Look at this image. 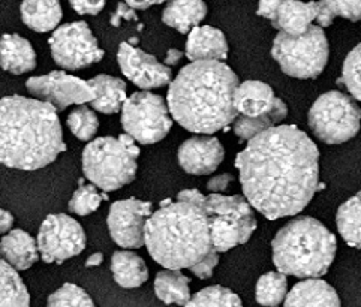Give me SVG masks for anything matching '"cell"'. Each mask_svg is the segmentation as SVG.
Here are the masks:
<instances>
[{"label":"cell","instance_id":"ffe728a7","mask_svg":"<svg viewBox=\"0 0 361 307\" xmlns=\"http://www.w3.org/2000/svg\"><path fill=\"white\" fill-rule=\"evenodd\" d=\"M38 258L36 240L26 231L12 230L0 240V259L16 271L29 270Z\"/></svg>","mask_w":361,"mask_h":307},{"label":"cell","instance_id":"3957f363","mask_svg":"<svg viewBox=\"0 0 361 307\" xmlns=\"http://www.w3.org/2000/svg\"><path fill=\"white\" fill-rule=\"evenodd\" d=\"M65 150L62 125L51 105L20 94L0 99V163L35 171Z\"/></svg>","mask_w":361,"mask_h":307},{"label":"cell","instance_id":"6da1fadb","mask_svg":"<svg viewBox=\"0 0 361 307\" xmlns=\"http://www.w3.org/2000/svg\"><path fill=\"white\" fill-rule=\"evenodd\" d=\"M235 167L243 196L270 220L298 215L319 191V150L294 125H278L249 139Z\"/></svg>","mask_w":361,"mask_h":307},{"label":"cell","instance_id":"60d3db41","mask_svg":"<svg viewBox=\"0 0 361 307\" xmlns=\"http://www.w3.org/2000/svg\"><path fill=\"white\" fill-rule=\"evenodd\" d=\"M234 182V175L233 174H219L214 175L209 180L207 183V191L210 194H224L228 186Z\"/></svg>","mask_w":361,"mask_h":307},{"label":"cell","instance_id":"9c48e42d","mask_svg":"<svg viewBox=\"0 0 361 307\" xmlns=\"http://www.w3.org/2000/svg\"><path fill=\"white\" fill-rule=\"evenodd\" d=\"M309 127L326 144H343L360 131V108L355 101L338 90L321 94L309 110Z\"/></svg>","mask_w":361,"mask_h":307},{"label":"cell","instance_id":"bcb514c9","mask_svg":"<svg viewBox=\"0 0 361 307\" xmlns=\"http://www.w3.org/2000/svg\"><path fill=\"white\" fill-rule=\"evenodd\" d=\"M182 57H183V53H182V51L177 50V49H170V50L166 51L164 65L168 66V68H171V66L177 65L180 61H182Z\"/></svg>","mask_w":361,"mask_h":307},{"label":"cell","instance_id":"5bb4252c","mask_svg":"<svg viewBox=\"0 0 361 307\" xmlns=\"http://www.w3.org/2000/svg\"><path fill=\"white\" fill-rule=\"evenodd\" d=\"M153 213L149 201L128 198L113 203L106 218L113 242L123 249H140L144 246V228Z\"/></svg>","mask_w":361,"mask_h":307},{"label":"cell","instance_id":"f6af8a7d","mask_svg":"<svg viewBox=\"0 0 361 307\" xmlns=\"http://www.w3.org/2000/svg\"><path fill=\"white\" fill-rule=\"evenodd\" d=\"M14 225V216L8 210L0 208V234H6Z\"/></svg>","mask_w":361,"mask_h":307},{"label":"cell","instance_id":"b9f144b4","mask_svg":"<svg viewBox=\"0 0 361 307\" xmlns=\"http://www.w3.org/2000/svg\"><path fill=\"white\" fill-rule=\"evenodd\" d=\"M122 20H128V21H130V20L137 21L138 20L135 11L130 9L125 2L117 5L116 13L111 15V25L114 27H117V26H120V21H122Z\"/></svg>","mask_w":361,"mask_h":307},{"label":"cell","instance_id":"83f0119b","mask_svg":"<svg viewBox=\"0 0 361 307\" xmlns=\"http://www.w3.org/2000/svg\"><path fill=\"white\" fill-rule=\"evenodd\" d=\"M154 294L165 304L186 306L190 300L189 277L180 270H164L156 275Z\"/></svg>","mask_w":361,"mask_h":307},{"label":"cell","instance_id":"4dcf8cb0","mask_svg":"<svg viewBox=\"0 0 361 307\" xmlns=\"http://www.w3.org/2000/svg\"><path fill=\"white\" fill-rule=\"evenodd\" d=\"M288 294L286 276L279 271H269L259 277L255 289L258 304L264 307H278Z\"/></svg>","mask_w":361,"mask_h":307},{"label":"cell","instance_id":"ab89813d","mask_svg":"<svg viewBox=\"0 0 361 307\" xmlns=\"http://www.w3.org/2000/svg\"><path fill=\"white\" fill-rule=\"evenodd\" d=\"M283 0H259L258 4V11L257 14L259 17H264L271 21V25L276 20V15H278V11L281 8Z\"/></svg>","mask_w":361,"mask_h":307},{"label":"cell","instance_id":"d6986e66","mask_svg":"<svg viewBox=\"0 0 361 307\" xmlns=\"http://www.w3.org/2000/svg\"><path fill=\"white\" fill-rule=\"evenodd\" d=\"M274 98V92L267 82L249 80L238 82L233 94V105L238 115L258 117L271 108Z\"/></svg>","mask_w":361,"mask_h":307},{"label":"cell","instance_id":"4316f807","mask_svg":"<svg viewBox=\"0 0 361 307\" xmlns=\"http://www.w3.org/2000/svg\"><path fill=\"white\" fill-rule=\"evenodd\" d=\"M286 115H288L286 104L279 98H274L271 108L266 114L258 115V117L237 115L235 120L233 122V131L240 139L246 141L247 143L249 139L259 135L261 132L282 123L286 119Z\"/></svg>","mask_w":361,"mask_h":307},{"label":"cell","instance_id":"7c38bea8","mask_svg":"<svg viewBox=\"0 0 361 307\" xmlns=\"http://www.w3.org/2000/svg\"><path fill=\"white\" fill-rule=\"evenodd\" d=\"M38 253L47 264H62L86 249V232L68 215H48L39 228Z\"/></svg>","mask_w":361,"mask_h":307},{"label":"cell","instance_id":"8d00e7d4","mask_svg":"<svg viewBox=\"0 0 361 307\" xmlns=\"http://www.w3.org/2000/svg\"><path fill=\"white\" fill-rule=\"evenodd\" d=\"M336 17L358 21L361 15V0H321Z\"/></svg>","mask_w":361,"mask_h":307},{"label":"cell","instance_id":"2e32d148","mask_svg":"<svg viewBox=\"0 0 361 307\" xmlns=\"http://www.w3.org/2000/svg\"><path fill=\"white\" fill-rule=\"evenodd\" d=\"M178 163L188 174L209 175L219 168L225 158L221 141L210 135H197L178 147Z\"/></svg>","mask_w":361,"mask_h":307},{"label":"cell","instance_id":"7bdbcfd3","mask_svg":"<svg viewBox=\"0 0 361 307\" xmlns=\"http://www.w3.org/2000/svg\"><path fill=\"white\" fill-rule=\"evenodd\" d=\"M334 18H336V15L331 13V11L326 5H324L322 2H318L317 17H315V21L318 23V27L326 29V27L331 26Z\"/></svg>","mask_w":361,"mask_h":307},{"label":"cell","instance_id":"ba28073f","mask_svg":"<svg viewBox=\"0 0 361 307\" xmlns=\"http://www.w3.org/2000/svg\"><path fill=\"white\" fill-rule=\"evenodd\" d=\"M329 54L326 33L314 25L298 37L279 32L271 46V56L279 63L282 73L300 80L319 77L327 66Z\"/></svg>","mask_w":361,"mask_h":307},{"label":"cell","instance_id":"ac0fdd59","mask_svg":"<svg viewBox=\"0 0 361 307\" xmlns=\"http://www.w3.org/2000/svg\"><path fill=\"white\" fill-rule=\"evenodd\" d=\"M283 307H342L336 289L322 279H305L286 294Z\"/></svg>","mask_w":361,"mask_h":307},{"label":"cell","instance_id":"44dd1931","mask_svg":"<svg viewBox=\"0 0 361 307\" xmlns=\"http://www.w3.org/2000/svg\"><path fill=\"white\" fill-rule=\"evenodd\" d=\"M0 68L9 74L21 75L36 68V53L32 44L17 33L0 38Z\"/></svg>","mask_w":361,"mask_h":307},{"label":"cell","instance_id":"ee69618b","mask_svg":"<svg viewBox=\"0 0 361 307\" xmlns=\"http://www.w3.org/2000/svg\"><path fill=\"white\" fill-rule=\"evenodd\" d=\"M177 201H185V203H192V204H204L206 196H204L198 189H185V191H182L177 195Z\"/></svg>","mask_w":361,"mask_h":307},{"label":"cell","instance_id":"484cf974","mask_svg":"<svg viewBox=\"0 0 361 307\" xmlns=\"http://www.w3.org/2000/svg\"><path fill=\"white\" fill-rule=\"evenodd\" d=\"M111 273L118 287L140 288L149 279V268L144 259L132 251H117L111 258Z\"/></svg>","mask_w":361,"mask_h":307},{"label":"cell","instance_id":"8992f818","mask_svg":"<svg viewBox=\"0 0 361 307\" xmlns=\"http://www.w3.org/2000/svg\"><path fill=\"white\" fill-rule=\"evenodd\" d=\"M138 156L140 147L126 134L96 138L82 150V173L101 191L114 192L134 182Z\"/></svg>","mask_w":361,"mask_h":307},{"label":"cell","instance_id":"e0dca14e","mask_svg":"<svg viewBox=\"0 0 361 307\" xmlns=\"http://www.w3.org/2000/svg\"><path fill=\"white\" fill-rule=\"evenodd\" d=\"M228 46L225 35L212 26H197L188 35L186 57L190 62L216 61L224 62L228 57Z\"/></svg>","mask_w":361,"mask_h":307},{"label":"cell","instance_id":"277c9868","mask_svg":"<svg viewBox=\"0 0 361 307\" xmlns=\"http://www.w3.org/2000/svg\"><path fill=\"white\" fill-rule=\"evenodd\" d=\"M144 244L166 270L190 268L213 251L204 204L165 199L144 228Z\"/></svg>","mask_w":361,"mask_h":307},{"label":"cell","instance_id":"d6a6232c","mask_svg":"<svg viewBox=\"0 0 361 307\" xmlns=\"http://www.w3.org/2000/svg\"><path fill=\"white\" fill-rule=\"evenodd\" d=\"M68 127L81 141H92L98 132L99 120L96 113L86 105H78L77 108L72 110L68 115Z\"/></svg>","mask_w":361,"mask_h":307},{"label":"cell","instance_id":"9a60e30c","mask_svg":"<svg viewBox=\"0 0 361 307\" xmlns=\"http://www.w3.org/2000/svg\"><path fill=\"white\" fill-rule=\"evenodd\" d=\"M117 62L123 75L142 90L159 89L173 80L171 68L161 63L154 56L137 49L129 42H122L117 51Z\"/></svg>","mask_w":361,"mask_h":307},{"label":"cell","instance_id":"30bf717a","mask_svg":"<svg viewBox=\"0 0 361 307\" xmlns=\"http://www.w3.org/2000/svg\"><path fill=\"white\" fill-rule=\"evenodd\" d=\"M122 126L128 137L141 144H156L171 131L173 119L159 94L142 90L132 93L122 105Z\"/></svg>","mask_w":361,"mask_h":307},{"label":"cell","instance_id":"7dc6e473","mask_svg":"<svg viewBox=\"0 0 361 307\" xmlns=\"http://www.w3.org/2000/svg\"><path fill=\"white\" fill-rule=\"evenodd\" d=\"M104 261V255L101 252H96V253H92L87 261H86V267H99Z\"/></svg>","mask_w":361,"mask_h":307},{"label":"cell","instance_id":"836d02e7","mask_svg":"<svg viewBox=\"0 0 361 307\" xmlns=\"http://www.w3.org/2000/svg\"><path fill=\"white\" fill-rule=\"evenodd\" d=\"M106 198L108 195H101L98 187L93 186L92 183L84 184L82 182H80L78 189L69 201V211L78 216H89L99 208L101 203Z\"/></svg>","mask_w":361,"mask_h":307},{"label":"cell","instance_id":"52a82bcc","mask_svg":"<svg viewBox=\"0 0 361 307\" xmlns=\"http://www.w3.org/2000/svg\"><path fill=\"white\" fill-rule=\"evenodd\" d=\"M213 249L224 253L245 244L257 230L254 208L243 195L210 194L204 201Z\"/></svg>","mask_w":361,"mask_h":307},{"label":"cell","instance_id":"f546056e","mask_svg":"<svg viewBox=\"0 0 361 307\" xmlns=\"http://www.w3.org/2000/svg\"><path fill=\"white\" fill-rule=\"evenodd\" d=\"M336 225L345 243L351 247L361 246L360 234V194L354 195L339 207L336 215Z\"/></svg>","mask_w":361,"mask_h":307},{"label":"cell","instance_id":"8fae6325","mask_svg":"<svg viewBox=\"0 0 361 307\" xmlns=\"http://www.w3.org/2000/svg\"><path fill=\"white\" fill-rule=\"evenodd\" d=\"M48 44L54 63L65 70L89 68L104 58V50L84 21L68 23L57 27Z\"/></svg>","mask_w":361,"mask_h":307},{"label":"cell","instance_id":"f35d334b","mask_svg":"<svg viewBox=\"0 0 361 307\" xmlns=\"http://www.w3.org/2000/svg\"><path fill=\"white\" fill-rule=\"evenodd\" d=\"M69 4L80 15H98L106 0H69Z\"/></svg>","mask_w":361,"mask_h":307},{"label":"cell","instance_id":"681fc988","mask_svg":"<svg viewBox=\"0 0 361 307\" xmlns=\"http://www.w3.org/2000/svg\"><path fill=\"white\" fill-rule=\"evenodd\" d=\"M165 2H170V0H144V4H146L149 8L153 5H159V4H165Z\"/></svg>","mask_w":361,"mask_h":307},{"label":"cell","instance_id":"d590c367","mask_svg":"<svg viewBox=\"0 0 361 307\" xmlns=\"http://www.w3.org/2000/svg\"><path fill=\"white\" fill-rule=\"evenodd\" d=\"M360 53L361 46L357 45L355 49L346 56L343 68H342V77L339 80L341 84L350 92V96L354 101L361 99V81H360Z\"/></svg>","mask_w":361,"mask_h":307},{"label":"cell","instance_id":"74e56055","mask_svg":"<svg viewBox=\"0 0 361 307\" xmlns=\"http://www.w3.org/2000/svg\"><path fill=\"white\" fill-rule=\"evenodd\" d=\"M219 263V253L214 249L204 256L198 264L190 267V273L195 275L198 279H210L213 275V270L216 268Z\"/></svg>","mask_w":361,"mask_h":307},{"label":"cell","instance_id":"e575fe53","mask_svg":"<svg viewBox=\"0 0 361 307\" xmlns=\"http://www.w3.org/2000/svg\"><path fill=\"white\" fill-rule=\"evenodd\" d=\"M47 307H94V303L82 288L65 283L48 297Z\"/></svg>","mask_w":361,"mask_h":307},{"label":"cell","instance_id":"cb8c5ba5","mask_svg":"<svg viewBox=\"0 0 361 307\" xmlns=\"http://www.w3.org/2000/svg\"><path fill=\"white\" fill-rule=\"evenodd\" d=\"M206 15L207 5L204 0H170L162 13V21L180 33H189Z\"/></svg>","mask_w":361,"mask_h":307},{"label":"cell","instance_id":"603a6c76","mask_svg":"<svg viewBox=\"0 0 361 307\" xmlns=\"http://www.w3.org/2000/svg\"><path fill=\"white\" fill-rule=\"evenodd\" d=\"M94 92L90 107L102 114H116L126 101V82L111 75H96L87 81Z\"/></svg>","mask_w":361,"mask_h":307},{"label":"cell","instance_id":"5b68a950","mask_svg":"<svg viewBox=\"0 0 361 307\" xmlns=\"http://www.w3.org/2000/svg\"><path fill=\"white\" fill-rule=\"evenodd\" d=\"M271 249L279 273L303 280L319 279L334 261L338 240L318 219L300 216L278 231Z\"/></svg>","mask_w":361,"mask_h":307},{"label":"cell","instance_id":"7a4b0ae2","mask_svg":"<svg viewBox=\"0 0 361 307\" xmlns=\"http://www.w3.org/2000/svg\"><path fill=\"white\" fill-rule=\"evenodd\" d=\"M238 77L224 62L198 61L186 65L168 89V111L186 131L212 135L238 115L233 94Z\"/></svg>","mask_w":361,"mask_h":307},{"label":"cell","instance_id":"c3c4849f","mask_svg":"<svg viewBox=\"0 0 361 307\" xmlns=\"http://www.w3.org/2000/svg\"><path fill=\"white\" fill-rule=\"evenodd\" d=\"M125 4L130 8V9H141V11H144V9H149V6L144 4V0H125Z\"/></svg>","mask_w":361,"mask_h":307},{"label":"cell","instance_id":"7402d4cb","mask_svg":"<svg viewBox=\"0 0 361 307\" xmlns=\"http://www.w3.org/2000/svg\"><path fill=\"white\" fill-rule=\"evenodd\" d=\"M318 2H300V0H283L278 15L273 23V27L290 35L298 37L307 32L315 21Z\"/></svg>","mask_w":361,"mask_h":307},{"label":"cell","instance_id":"d4e9b609","mask_svg":"<svg viewBox=\"0 0 361 307\" xmlns=\"http://www.w3.org/2000/svg\"><path fill=\"white\" fill-rule=\"evenodd\" d=\"M20 13L24 25L39 33L57 29L63 15L59 0H23Z\"/></svg>","mask_w":361,"mask_h":307},{"label":"cell","instance_id":"f1b7e54d","mask_svg":"<svg viewBox=\"0 0 361 307\" xmlns=\"http://www.w3.org/2000/svg\"><path fill=\"white\" fill-rule=\"evenodd\" d=\"M0 307H30L29 291L17 271L0 259Z\"/></svg>","mask_w":361,"mask_h":307},{"label":"cell","instance_id":"1f68e13d","mask_svg":"<svg viewBox=\"0 0 361 307\" xmlns=\"http://www.w3.org/2000/svg\"><path fill=\"white\" fill-rule=\"evenodd\" d=\"M185 307H243V303L234 291L213 285L198 291Z\"/></svg>","mask_w":361,"mask_h":307},{"label":"cell","instance_id":"4fadbf2b","mask_svg":"<svg viewBox=\"0 0 361 307\" xmlns=\"http://www.w3.org/2000/svg\"><path fill=\"white\" fill-rule=\"evenodd\" d=\"M26 87L35 99L51 105L56 111H63L71 105H84L94 98V92L87 81L69 75L63 70L32 77L26 81Z\"/></svg>","mask_w":361,"mask_h":307}]
</instances>
